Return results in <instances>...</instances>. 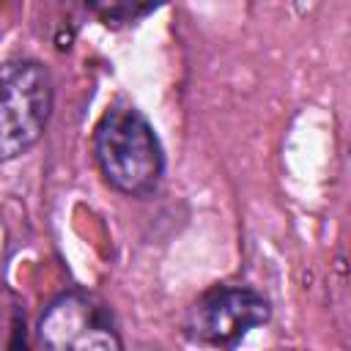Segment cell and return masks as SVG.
<instances>
[{
    "mask_svg": "<svg viewBox=\"0 0 351 351\" xmlns=\"http://www.w3.org/2000/svg\"><path fill=\"white\" fill-rule=\"evenodd\" d=\"M93 154L112 189L129 197H145L159 186L165 154L148 118L132 104H112L96 132Z\"/></svg>",
    "mask_w": 351,
    "mask_h": 351,
    "instance_id": "6da1fadb",
    "label": "cell"
},
{
    "mask_svg": "<svg viewBox=\"0 0 351 351\" xmlns=\"http://www.w3.org/2000/svg\"><path fill=\"white\" fill-rule=\"evenodd\" d=\"M52 112V77L41 63H16L0 77V162L30 151Z\"/></svg>",
    "mask_w": 351,
    "mask_h": 351,
    "instance_id": "7a4b0ae2",
    "label": "cell"
},
{
    "mask_svg": "<svg viewBox=\"0 0 351 351\" xmlns=\"http://www.w3.org/2000/svg\"><path fill=\"white\" fill-rule=\"evenodd\" d=\"M38 343L52 351H118L121 337L110 307L85 291L58 296L38 318Z\"/></svg>",
    "mask_w": 351,
    "mask_h": 351,
    "instance_id": "3957f363",
    "label": "cell"
},
{
    "mask_svg": "<svg viewBox=\"0 0 351 351\" xmlns=\"http://www.w3.org/2000/svg\"><path fill=\"white\" fill-rule=\"evenodd\" d=\"M271 318L269 299L244 285H228L206 293L189 313L186 329L192 337L211 346H236L252 329Z\"/></svg>",
    "mask_w": 351,
    "mask_h": 351,
    "instance_id": "277c9868",
    "label": "cell"
},
{
    "mask_svg": "<svg viewBox=\"0 0 351 351\" xmlns=\"http://www.w3.org/2000/svg\"><path fill=\"white\" fill-rule=\"evenodd\" d=\"M165 0H85V5L107 25H126L134 22L154 8H159Z\"/></svg>",
    "mask_w": 351,
    "mask_h": 351,
    "instance_id": "5b68a950",
    "label": "cell"
}]
</instances>
